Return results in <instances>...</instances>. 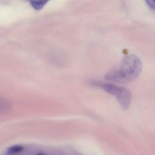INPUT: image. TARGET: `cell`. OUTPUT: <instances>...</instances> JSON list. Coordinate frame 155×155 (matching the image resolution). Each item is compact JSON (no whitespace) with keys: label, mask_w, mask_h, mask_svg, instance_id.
Masks as SVG:
<instances>
[{"label":"cell","mask_w":155,"mask_h":155,"mask_svg":"<svg viewBox=\"0 0 155 155\" xmlns=\"http://www.w3.org/2000/svg\"><path fill=\"white\" fill-rule=\"evenodd\" d=\"M38 155H43V154H38Z\"/></svg>","instance_id":"8992f818"},{"label":"cell","mask_w":155,"mask_h":155,"mask_svg":"<svg viewBox=\"0 0 155 155\" xmlns=\"http://www.w3.org/2000/svg\"><path fill=\"white\" fill-rule=\"evenodd\" d=\"M146 4L151 9L155 11V0H147Z\"/></svg>","instance_id":"5b68a950"},{"label":"cell","mask_w":155,"mask_h":155,"mask_svg":"<svg viewBox=\"0 0 155 155\" xmlns=\"http://www.w3.org/2000/svg\"><path fill=\"white\" fill-rule=\"evenodd\" d=\"M94 84L102 88L103 90L109 94L115 96L117 99L119 98L128 89L121 87L116 84L110 83H101L95 82Z\"/></svg>","instance_id":"7a4b0ae2"},{"label":"cell","mask_w":155,"mask_h":155,"mask_svg":"<svg viewBox=\"0 0 155 155\" xmlns=\"http://www.w3.org/2000/svg\"><path fill=\"white\" fill-rule=\"evenodd\" d=\"M48 1H34L31 2V5L36 10H41L48 3Z\"/></svg>","instance_id":"3957f363"},{"label":"cell","mask_w":155,"mask_h":155,"mask_svg":"<svg viewBox=\"0 0 155 155\" xmlns=\"http://www.w3.org/2000/svg\"><path fill=\"white\" fill-rule=\"evenodd\" d=\"M142 65L141 60L137 56L128 55L118 66L107 73L105 78L116 83H130L138 78L142 71Z\"/></svg>","instance_id":"6da1fadb"},{"label":"cell","mask_w":155,"mask_h":155,"mask_svg":"<svg viewBox=\"0 0 155 155\" xmlns=\"http://www.w3.org/2000/svg\"><path fill=\"white\" fill-rule=\"evenodd\" d=\"M23 147L22 146L20 145L12 146L10 147L8 150L9 153L10 154H17L23 151Z\"/></svg>","instance_id":"277c9868"}]
</instances>
